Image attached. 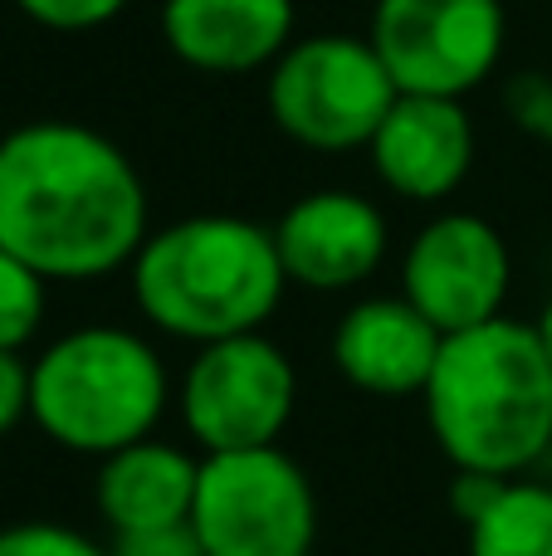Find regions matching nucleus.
<instances>
[{"label": "nucleus", "instance_id": "nucleus-1", "mask_svg": "<svg viewBox=\"0 0 552 556\" xmlns=\"http://www.w3.org/2000/svg\"><path fill=\"white\" fill-rule=\"evenodd\" d=\"M147 186L133 156L88 123L39 117L0 137V250L64 283L137 260Z\"/></svg>", "mask_w": 552, "mask_h": 556}, {"label": "nucleus", "instance_id": "nucleus-2", "mask_svg": "<svg viewBox=\"0 0 552 556\" xmlns=\"http://www.w3.org/2000/svg\"><path fill=\"white\" fill-rule=\"evenodd\" d=\"M421 395L455 469L518 479L552 454V362L538 323L494 317L450 332Z\"/></svg>", "mask_w": 552, "mask_h": 556}, {"label": "nucleus", "instance_id": "nucleus-3", "mask_svg": "<svg viewBox=\"0 0 552 556\" xmlns=\"http://www.w3.org/2000/svg\"><path fill=\"white\" fill-rule=\"evenodd\" d=\"M127 269L137 313L156 332L196 346L264 332L289 288L274 230L244 215H186L162 225Z\"/></svg>", "mask_w": 552, "mask_h": 556}, {"label": "nucleus", "instance_id": "nucleus-4", "mask_svg": "<svg viewBox=\"0 0 552 556\" xmlns=\"http://www.w3.org/2000/svg\"><path fill=\"white\" fill-rule=\"evenodd\" d=\"M172 386L152 342L127 327H74L29 362V420L68 454H108L147 440Z\"/></svg>", "mask_w": 552, "mask_h": 556}, {"label": "nucleus", "instance_id": "nucleus-5", "mask_svg": "<svg viewBox=\"0 0 552 556\" xmlns=\"http://www.w3.org/2000/svg\"><path fill=\"white\" fill-rule=\"evenodd\" d=\"M401 88L391 84L372 39L309 35L269 64L264 103L289 142L309 152H352L377 137Z\"/></svg>", "mask_w": 552, "mask_h": 556}, {"label": "nucleus", "instance_id": "nucleus-6", "mask_svg": "<svg viewBox=\"0 0 552 556\" xmlns=\"http://www.w3.org/2000/svg\"><path fill=\"white\" fill-rule=\"evenodd\" d=\"M191 528L205 556H309L318 542V498L279 444L205 454Z\"/></svg>", "mask_w": 552, "mask_h": 556}, {"label": "nucleus", "instance_id": "nucleus-7", "mask_svg": "<svg viewBox=\"0 0 552 556\" xmlns=\"http://www.w3.org/2000/svg\"><path fill=\"white\" fill-rule=\"evenodd\" d=\"M181 420L205 454L264 450L279 444L299 401V376L279 342L264 332H240L196 346L181 376Z\"/></svg>", "mask_w": 552, "mask_h": 556}, {"label": "nucleus", "instance_id": "nucleus-8", "mask_svg": "<svg viewBox=\"0 0 552 556\" xmlns=\"http://www.w3.org/2000/svg\"><path fill=\"white\" fill-rule=\"evenodd\" d=\"M504 0H377L372 49L401 93L465 98L499 68Z\"/></svg>", "mask_w": 552, "mask_h": 556}, {"label": "nucleus", "instance_id": "nucleus-9", "mask_svg": "<svg viewBox=\"0 0 552 556\" xmlns=\"http://www.w3.org/2000/svg\"><path fill=\"white\" fill-rule=\"evenodd\" d=\"M514 260L485 215H436L401 254V298L440 337L504 317Z\"/></svg>", "mask_w": 552, "mask_h": 556}, {"label": "nucleus", "instance_id": "nucleus-10", "mask_svg": "<svg viewBox=\"0 0 552 556\" xmlns=\"http://www.w3.org/2000/svg\"><path fill=\"white\" fill-rule=\"evenodd\" d=\"M274 244L289 283L348 293L387 260V215L357 191H309L279 215Z\"/></svg>", "mask_w": 552, "mask_h": 556}, {"label": "nucleus", "instance_id": "nucleus-11", "mask_svg": "<svg viewBox=\"0 0 552 556\" xmlns=\"http://www.w3.org/2000/svg\"><path fill=\"white\" fill-rule=\"evenodd\" d=\"M372 172L401 201H446L475 166V127L460 98L401 93L367 142Z\"/></svg>", "mask_w": 552, "mask_h": 556}, {"label": "nucleus", "instance_id": "nucleus-12", "mask_svg": "<svg viewBox=\"0 0 552 556\" xmlns=\"http://www.w3.org/2000/svg\"><path fill=\"white\" fill-rule=\"evenodd\" d=\"M446 337L406 298H367L333 327V366L367 395H421Z\"/></svg>", "mask_w": 552, "mask_h": 556}, {"label": "nucleus", "instance_id": "nucleus-13", "mask_svg": "<svg viewBox=\"0 0 552 556\" xmlns=\"http://www.w3.org/2000/svg\"><path fill=\"white\" fill-rule=\"evenodd\" d=\"M162 35L201 74H254L293 45V0H162Z\"/></svg>", "mask_w": 552, "mask_h": 556}, {"label": "nucleus", "instance_id": "nucleus-14", "mask_svg": "<svg viewBox=\"0 0 552 556\" xmlns=\"http://www.w3.org/2000/svg\"><path fill=\"white\" fill-rule=\"evenodd\" d=\"M196 479H201V464L191 454L147 434V440L98 459L93 503L113 528V538L117 532L172 528V522H191Z\"/></svg>", "mask_w": 552, "mask_h": 556}, {"label": "nucleus", "instance_id": "nucleus-15", "mask_svg": "<svg viewBox=\"0 0 552 556\" xmlns=\"http://www.w3.org/2000/svg\"><path fill=\"white\" fill-rule=\"evenodd\" d=\"M469 556H552V489L509 479L485 518L465 528Z\"/></svg>", "mask_w": 552, "mask_h": 556}, {"label": "nucleus", "instance_id": "nucleus-16", "mask_svg": "<svg viewBox=\"0 0 552 556\" xmlns=\"http://www.w3.org/2000/svg\"><path fill=\"white\" fill-rule=\"evenodd\" d=\"M45 283L49 278L29 269L20 254L0 250V352H25L45 323Z\"/></svg>", "mask_w": 552, "mask_h": 556}, {"label": "nucleus", "instance_id": "nucleus-17", "mask_svg": "<svg viewBox=\"0 0 552 556\" xmlns=\"http://www.w3.org/2000/svg\"><path fill=\"white\" fill-rule=\"evenodd\" d=\"M0 556H113L93 538L64 528V522H15L0 532Z\"/></svg>", "mask_w": 552, "mask_h": 556}, {"label": "nucleus", "instance_id": "nucleus-18", "mask_svg": "<svg viewBox=\"0 0 552 556\" xmlns=\"http://www.w3.org/2000/svg\"><path fill=\"white\" fill-rule=\"evenodd\" d=\"M504 113L524 137L552 147V74L524 68L504 84Z\"/></svg>", "mask_w": 552, "mask_h": 556}, {"label": "nucleus", "instance_id": "nucleus-19", "mask_svg": "<svg viewBox=\"0 0 552 556\" xmlns=\"http://www.w3.org/2000/svg\"><path fill=\"white\" fill-rule=\"evenodd\" d=\"M20 15H29L35 25L74 35V29H98L108 20H117L133 0H15Z\"/></svg>", "mask_w": 552, "mask_h": 556}, {"label": "nucleus", "instance_id": "nucleus-20", "mask_svg": "<svg viewBox=\"0 0 552 556\" xmlns=\"http://www.w3.org/2000/svg\"><path fill=\"white\" fill-rule=\"evenodd\" d=\"M113 556H205L201 538L191 522H172V528H147V532H117Z\"/></svg>", "mask_w": 552, "mask_h": 556}, {"label": "nucleus", "instance_id": "nucleus-21", "mask_svg": "<svg viewBox=\"0 0 552 556\" xmlns=\"http://www.w3.org/2000/svg\"><path fill=\"white\" fill-rule=\"evenodd\" d=\"M509 479H499V473H479V469H455V479H450V513L460 518V528H469L475 518H485L489 508H494V498L504 493Z\"/></svg>", "mask_w": 552, "mask_h": 556}, {"label": "nucleus", "instance_id": "nucleus-22", "mask_svg": "<svg viewBox=\"0 0 552 556\" xmlns=\"http://www.w3.org/2000/svg\"><path fill=\"white\" fill-rule=\"evenodd\" d=\"M29 420V362L20 352H0V440Z\"/></svg>", "mask_w": 552, "mask_h": 556}, {"label": "nucleus", "instance_id": "nucleus-23", "mask_svg": "<svg viewBox=\"0 0 552 556\" xmlns=\"http://www.w3.org/2000/svg\"><path fill=\"white\" fill-rule=\"evenodd\" d=\"M538 337H543V346H548V362H552V298H548L543 317H538Z\"/></svg>", "mask_w": 552, "mask_h": 556}, {"label": "nucleus", "instance_id": "nucleus-24", "mask_svg": "<svg viewBox=\"0 0 552 556\" xmlns=\"http://www.w3.org/2000/svg\"><path fill=\"white\" fill-rule=\"evenodd\" d=\"M548 489H552V454H548Z\"/></svg>", "mask_w": 552, "mask_h": 556}]
</instances>
